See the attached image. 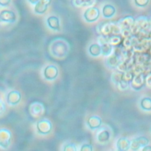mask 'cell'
Wrapping results in <instances>:
<instances>
[{"label": "cell", "mask_w": 151, "mask_h": 151, "mask_svg": "<svg viewBox=\"0 0 151 151\" xmlns=\"http://www.w3.org/2000/svg\"><path fill=\"white\" fill-rule=\"evenodd\" d=\"M48 51L52 57L62 58L67 57L70 51V44L64 38L56 37L48 44Z\"/></svg>", "instance_id": "6da1fadb"}, {"label": "cell", "mask_w": 151, "mask_h": 151, "mask_svg": "<svg viewBox=\"0 0 151 151\" xmlns=\"http://www.w3.org/2000/svg\"><path fill=\"white\" fill-rule=\"evenodd\" d=\"M133 35H137L141 31L145 30L150 33L151 31L149 27L148 17L146 16H139L135 19L134 22L130 28Z\"/></svg>", "instance_id": "7a4b0ae2"}, {"label": "cell", "mask_w": 151, "mask_h": 151, "mask_svg": "<svg viewBox=\"0 0 151 151\" xmlns=\"http://www.w3.org/2000/svg\"><path fill=\"white\" fill-rule=\"evenodd\" d=\"M28 111L32 117L37 119L40 118L45 114L46 109L43 103L39 101H35L29 105Z\"/></svg>", "instance_id": "3957f363"}, {"label": "cell", "mask_w": 151, "mask_h": 151, "mask_svg": "<svg viewBox=\"0 0 151 151\" xmlns=\"http://www.w3.org/2000/svg\"><path fill=\"white\" fill-rule=\"evenodd\" d=\"M151 47V37H146L139 40L133 46V49L135 52H146Z\"/></svg>", "instance_id": "277c9868"}, {"label": "cell", "mask_w": 151, "mask_h": 151, "mask_svg": "<svg viewBox=\"0 0 151 151\" xmlns=\"http://www.w3.org/2000/svg\"><path fill=\"white\" fill-rule=\"evenodd\" d=\"M130 85L133 90H141L145 85V74L141 73L134 75L130 83Z\"/></svg>", "instance_id": "5b68a950"}, {"label": "cell", "mask_w": 151, "mask_h": 151, "mask_svg": "<svg viewBox=\"0 0 151 151\" xmlns=\"http://www.w3.org/2000/svg\"><path fill=\"white\" fill-rule=\"evenodd\" d=\"M149 140L146 137L139 136L131 140L130 149L133 150H138L142 149L145 146L149 145Z\"/></svg>", "instance_id": "8992f818"}, {"label": "cell", "mask_w": 151, "mask_h": 151, "mask_svg": "<svg viewBox=\"0 0 151 151\" xmlns=\"http://www.w3.org/2000/svg\"><path fill=\"white\" fill-rule=\"evenodd\" d=\"M100 16V11L97 7H90L87 9L84 14V17L86 21L92 22L96 21Z\"/></svg>", "instance_id": "52a82bcc"}, {"label": "cell", "mask_w": 151, "mask_h": 151, "mask_svg": "<svg viewBox=\"0 0 151 151\" xmlns=\"http://www.w3.org/2000/svg\"><path fill=\"white\" fill-rule=\"evenodd\" d=\"M38 132L40 134H46L49 133L52 129V124L47 119H41L37 122V124Z\"/></svg>", "instance_id": "ba28073f"}, {"label": "cell", "mask_w": 151, "mask_h": 151, "mask_svg": "<svg viewBox=\"0 0 151 151\" xmlns=\"http://www.w3.org/2000/svg\"><path fill=\"white\" fill-rule=\"evenodd\" d=\"M11 132L6 129H2L0 131V145L3 148H7L11 140Z\"/></svg>", "instance_id": "9c48e42d"}, {"label": "cell", "mask_w": 151, "mask_h": 151, "mask_svg": "<svg viewBox=\"0 0 151 151\" xmlns=\"http://www.w3.org/2000/svg\"><path fill=\"white\" fill-rule=\"evenodd\" d=\"M135 19L132 16H126L117 21L119 26L122 29H130L134 22Z\"/></svg>", "instance_id": "30bf717a"}, {"label": "cell", "mask_w": 151, "mask_h": 151, "mask_svg": "<svg viewBox=\"0 0 151 151\" xmlns=\"http://www.w3.org/2000/svg\"><path fill=\"white\" fill-rule=\"evenodd\" d=\"M58 75V69L54 65H48L45 67L44 71V76L47 80H54Z\"/></svg>", "instance_id": "8fae6325"}, {"label": "cell", "mask_w": 151, "mask_h": 151, "mask_svg": "<svg viewBox=\"0 0 151 151\" xmlns=\"http://www.w3.org/2000/svg\"><path fill=\"white\" fill-rule=\"evenodd\" d=\"M150 57L151 56L149 54H148L146 52H142V53L135 52V54H134L135 63L147 66V64Z\"/></svg>", "instance_id": "7c38bea8"}, {"label": "cell", "mask_w": 151, "mask_h": 151, "mask_svg": "<svg viewBox=\"0 0 151 151\" xmlns=\"http://www.w3.org/2000/svg\"><path fill=\"white\" fill-rule=\"evenodd\" d=\"M51 0H39L35 4L34 11L39 14H44L47 9Z\"/></svg>", "instance_id": "4fadbf2b"}, {"label": "cell", "mask_w": 151, "mask_h": 151, "mask_svg": "<svg viewBox=\"0 0 151 151\" xmlns=\"http://www.w3.org/2000/svg\"><path fill=\"white\" fill-rule=\"evenodd\" d=\"M0 19L6 22H14L16 19V15L12 11L4 10L1 12Z\"/></svg>", "instance_id": "5bb4252c"}, {"label": "cell", "mask_w": 151, "mask_h": 151, "mask_svg": "<svg viewBox=\"0 0 151 151\" xmlns=\"http://www.w3.org/2000/svg\"><path fill=\"white\" fill-rule=\"evenodd\" d=\"M21 93L17 90L10 91L7 96V101L11 105H16L21 100Z\"/></svg>", "instance_id": "9a60e30c"}, {"label": "cell", "mask_w": 151, "mask_h": 151, "mask_svg": "<svg viewBox=\"0 0 151 151\" xmlns=\"http://www.w3.org/2000/svg\"><path fill=\"white\" fill-rule=\"evenodd\" d=\"M131 141L126 137H120L117 142V148L120 151H126L130 149Z\"/></svg>", "instance_id": "2e32d148"}, {"label": "cell", "mask_w": 151, "mask_h": 151, "mask_svg": "<svg viewBox=\"0 0 151 151\" xmlns=\"http://www.w3.org/2000/svg\"><path fill=\"white\" fill-rule=\"evenodd\" d=\"M140 108L145 111H151V97L145 96L140 99L139 101Z\"/></svg>", "instance_id": "e0dca14e"}, {"label": "cell", "mask_w": 151, "mask_h": 151, "mask_svg": "<svg viewBox=\"0 0 151 151\" xmlns=\"http://www.w3.org/2000/svg\"><path fill=\"white\" fill-rule=\"evenodd\" d=\"M88 125L91 129H96L99 128L102 123L100 117L97 116H93L89 117L87 121Z\"/></svg>", "instance_id": "ac0fdd59"}, {"label": "cell", "mask_w": 151, "mask_h": 151, "mask_svg": "<svg viewBox=\"0 0 151 151\" xmlns=\"http://www.w3.org/2000/svg\"><path fill=\"white\" fill-rule=\"evenodd\" d=\"M97 140L99 142L106 143L109 141L110 137V133L107 129L102 128L100 131L98 132Z\"/></svg>", "instance_id": "d6986e66"}, {"label": "cell", "mask_w": 151, "mask_h": 151, "mask_svg": "<svg viewBox=\"0 0 151 151\" xmlns=\"http://www.w3.org/2000/svg\"><path fill=\"white\" fill-rule=\"evenodd\" d=\"M47 22L48 27L51 29L55 31H58L60 29V21L58 17L55 16H51L48 18Z\"/></svg>", "instance_id": "ffe728a7"}, {"label": "cell", "mask_w": 151, "mask_h": 151, "mask_svg": "<svg viewBox=\"0 0 151 151\" xmlns=\"http://www.w3.org/2000/svg\"><path fill=\"white\" fill-rule=\"evenodd\" d=\"M121 58L114 53L113 55L110 56L107 60V64L108 67L111 68H117L119 63L121 62Z\"/></svg>", "instance_id": "44dd1931"}, {"label": "cell", "mask_w": 151, "mask_h": 151, "mask_svg": "<svg viewBox=\"0 0 151 151\" xmlns=\"http://www.w3.org/2000/svg\"><path fill=\"white\" fill-rule=\"evenodd\" d=\"M116 13V8L114 6L107 4L103 6L102 9V14L104 17L105 18H111Z\"/></svg>", "instance_id": "7402d4cb"}, {"label": "cell", "mask_w": 151, "mask_h": 151, "mask_svg": "<svg viewBox=\"0 0 151 151\" xmlns=\"http://www.w3.org/2000/svg\"><path fill=\"white\" fill-rule=\"evenodd\" d=\"M97 0H71L72 4L77 8L88 6L94 4Z\"/></svg>", "instance_id": "603a6c76"}, {"label": "cell", "mask_w": 151, "mask_h": 151, "mask_svg": "<svg viewBox=\"0 0 151 151\" xmlns=\"http://www.w3.org/2000/svg\"><path fill=\"white\" fill-rule=\"evenodd\" d=\"M89 52L93 57H97L101 53V45L97 44H91L89 47Z\"/></svg>", "instance_id": "cb8c5ba5"}, {"label": "cell", "mask_w": 151, "mask_h": 151, "mask_svg": "<svg viewBox=\"0 0 151 151\" xmlns=\"http://www.w3.org/2000/svg\"><path fill=\"white\" fill-rule=\"evenodd\" d=\"M100 45L101 47V54L105 56H108L113 52L114 47L109 42H105Z\"/></svg>", "instance_id": "d4e9b609"}, {"label": "cell", "mask_w": 151, "mask_h": 151, "mask_svg": "<svg viewBox=\"0 0 151 151\" xmlns=\"http://www.w3.org/2000/svg\"><path fill=\"white\" fill-rule=\"evenodd\" d=\"M121 41L122 37L119 35H112L109 38V42L113 47L119 45Z\"/></svg>", "instance_id": "484cf974"}, {"label": "cell", "mask_w": 151, "mask_h": 151, "mask_svg": "<svg viewBox=\"0 0 151 151\" xmlns=\"http://www.w3.org/2000/svg\"><path fill=\"white\" fill-rule=\"evenodd\" d=\"M123 72L117 71L116 72H114L112 73L111 78L112 80V81L114 83L116 84L119 83L123 78Z\"/></svg>", "instance_id": "4316f807"}, {"label": "cell", "mask_w": 151, "mask_h": 151, "mask_svg": "<svg viewBox=\"0 0 151 151\" xmlns=\"http://www.w3.org/2000/svg\"><path fill=\"white\" fill-rule=\"evenodd\" d=\"M134 76V74L133 73L132 70L131 69H130V70H128L123 73V78H123V80L130 83V81L133 79Z\"/></svg>", "instance_id": "83f0119b"}, {"label": "cell", "mask_w": 151, "mask_h": 151, "mask_svg": "<svg viewBox=\"0 0 151 151\" xmlns=\"http://www.w3.org/2000/svg\"><path fill=\"white\" fill-rule=\"evenodd\" d=\"M117 86L118 87V88L120 90H127L129 87V85H130V83L128 82V81H126L124 80H122L119 83H117Z\"/></svg>", "instance_id": "f1b7e54d"}, {"label": "cell", "mask_w": 151, "mask_h": 151, "mask_svg": "<svg viewBox=\"0 0 151 151\" xmlns=\"http://www.w3.org/2000/svg\"><path fill=\"white\" fill-rule=\"evenodd\" d=\"M134 4L139 7H145L149 4V0H134Z\"/></svg>", "instance_id": "f546056e"}, {"label": "cell", "mask_w": 151, "mask_h": 151, "mask_svg": "<svg viewBox=\"0 0 151 151\" xmlns=\"http://www.w3.org/2000/svg\"><path fill=\"white\" fill-rule=\"evenodd\" d=\"M145 85L151 88V71L145 74Z\"/></svg>", "instance_id": "4dcf8cb0"}, {"label": "cell", "mask_w": 151, "mask_h": 151, "mask_svg": "<svg viewBox=\"0 0 151 151\" xmlns=\"http://www.w3.org/2000/svg\"><path fill=\"white\" fill-rule=\"evenodd\" d=\"M64 151L68 150V151H76V145L73 143H68L67 144L63 149Z\"/></svg>", "instance_id": "1f68e13d"}, {"label": "cell", "mask_w": 151, "mask_h": 151, "mask_svg": "<svg viewBox=\"0 0 151 151\" xmlns=\"http://www.w3.org/2000/svg\"><path fill=\"white\" fill-rule=\"evenodd\" d=\"M80 150L82 151H92L93 148H92L91 145H90L89 144H84L81 146Z\"/></svg>", "instance_id": "d6a6232c"}, {"label": "cell", "mask_w": 151, "mask_h": 151, "mask_svg": "<svg viewBox=\"0 0 151 151\" xmlns=\"http://www.w3.org/2000/svg\"><path fill=\"white\" fill-rule=\"evenodd\" d=\"M11 2V0H0V5L1 6H6Z\"/></svg>", "instance_id": "836d02e7"}, {"label": "cell", "mask_w": 151, "mask_h": 151, "mask_svg": "<svg viewBox=\"0 0 151 151\" xmlns=\"http://www.w3.org/2000/svg\"><path fill=\"white\" fill-rule=\"evenodd\" d=\"M141 150L143 151H151V146L147 145L143 147Z\"/></svg>", "instance_id": "e575fe53"}, {"label": "cell", "mask_w": 151, "mask_h": 151, "mask_svg": "<svg viewBox=\"0 0 151 151\" xmlns=\"http://www.w3.org/2000/svg\"><path fill=\"white\" fill-rule=\"evenodd\" d=\"M3 105H4V103H2V101H1V113H2V112H3V110H4L5 109V106H3Z\"/></svg>", "instance_id": "d590c367"}, {"label": "cell", "mask_w": 151, "mask_h": 151, "mask_svg": "<svg viewBox=\"0 0 151 151\" xmlns=\"http://www.w3.org/2000/svg\"><path fill=\"white\" fill-rule=\"evenodd\" d=\"M148 19H149V29L151 31V16L148 17Z\"/></svg>", "instance_id": "8d00e7d4"}, {"label": "cell", "mask_w": 151, "mask_h": 151, "mask_svg": "<svg viewBox=\"0 0 151 151\" xmlns=\"http://www.w3.org/2000/svg\"><path fill=\"white\" fill-rule=\"evenodd\" d=\"M39 0H29V1L32 4H36Z\"/></svg>", "instance_id": "74e56055"}, {"label": "cell", "mask_w": 151, "mask_h": 151, "mask_svg": "<svg viewBox=\"0 0 151 151\" xmlns=\"http://www.w3.org/2000/svg\"><path fill=\"white\" fill-rule=\"evenodd\" d=\"M149 54H150V55L151 56V47L150 48V49H149Z\"/></svg>", "instance_id": "f35d334b"}, {"label": "cell", "mask_w": 151, "mask_h": 151, "mask_svg": "<svg viewBox=\"0 0 151 151\" xmlns=\"http://www.w3.org/2000/svg\"><path fill=\"white\" fill-rule=\"evenodd\" d=\"M150 37H151V32H150Z\"/></svg>", "instance_id": "ab89813d"}]
</instances>
